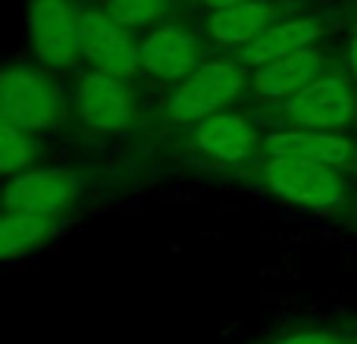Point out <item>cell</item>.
Returning a JSON list of instances; mask_svg holds the SVG:
<instances>
[{
  "mask_svg": "<svg viewBox=\"0 0 357 344\" xmlns=\"http://www.w3.org/2000/svg\"><path fill=\"white\" fill-rule=\"evenodd\" d=\"M264 182L276 197L310 210H333L345 201V182L333 166L273 157L264 166Z\"/></svg>",
  "mask_w": 357,
  "mask_h": 344,
  "instance_id": "6da1fadb",
  "label": "cell"
},
{
  "mask_svg": "<svg viewBox=\"0 0 357 344\" xmlns=\"http://www.w3.org/2000/svg\"><path fill=\"white\" fill-rule=\"evenodd\" d=\"M245 88V72L232 63H204L169 97V116L176 123H201L216 116L229 100H235Z\"/></svg>",
  "mask_w": 357,
  "mask_h": 344,
  "instance_id": "7a4b0ae2",
  "label": "cell"
},
{
  "mask_svg": "<svg viewBox=\"0 0 357 344\" xmlns=\"http://www.w3.org/2000/svg\"><path fill=\"white\" fill-rule=\"evenodd\" d=\"M0 113L3 123H13L25 132L54 129L63 119V100L60 91L38 72L10 69L0 79Z\"/></svg>",
  "mask_w": 357,
  "mask_h": 344,
  "instance_id": "3957f363",
  "label": "cell"
},
{
  "mask_svg": "<svg viewBox=\"0 0 357 344\" xmlns=\"http://www.w3.org/2000/svg\"><path fill=\"white\" fill-rule=\"evenodd\" d=\"M79 19L66 0H35L29 10V35L38 60L50 69H69L82 54Z\"/></svg>",
  "mask_w": 357,
  "mask_h": 344,
  "instance_id": "277c9868",
  "label": "cell"
},
{
  "mask_svg": "<svg viewBox=\"0 0 357 344\" xmlns=\"http://www.w3.org/2000/svg\"><path fill=\"white\" fill-rule=\"evenodd\" d=\"M79 44L82 56L98 66V72L116 75H135L142 69V47L129 41L126 25H119L113 16L104 13H82L79 19Z\"/></svg>",
  "mask_w": 357,
  "mask_h": 344,
  "instance_id": "5b68a950",
  "label": "cell"
},
{
  "mask_svg": "<svg viewBox=\"0 0 357 344\" xmlns=\"http://www.w3.org/2000/svg\"><path fill=\"white\" fill-rule=\"evenodd\" d=\"M75 175L69 169H31L19 172L3 188L6 213H31L54 219L75 197Z\"/></svg>",
  "mask_w": 357,
  "mask_h": 344,
  "instance_id": "8992f818",
  "label": "cell"
},
{
  "mask_svg": "<svg viewBox=\"0 0 357 344\" xmlns=\"http://www.w3.org/2000/svg\"><path fill=\"white\" fill-rule=\"evenodd\" d=\"M285 113L289 119L310 129H339L354 116V91L339 75H326V79L320 75L285 100Z\"/></svg>",
  "mask_w": 357,
  "mask_h": 344,
  "instance_id": "52a82bcc",
  "label": "cell"
},
{
  "mask_svg": "<svg viewBox=\"0 0 357 344\" xmlns=\"http://www.w3.org/2000/svg\"><path fill=\"white\" fill-rule=\"evenodd\" d=\"M75 104H79V116L98 132H123L132 123V91L116 75H85Z\"/></svg>",
  "mask_w": 357,
  "mask_h": 344,
  "instance_id": "ba28073f",
  "label": "cell"
},
{
  "mask_svg": "<svg viewBox=\"0 0 357 344\" xmlns=\"http://www.w3.org/2000/svg\"><path fill=\"white\" fill-rule=\"evenodd\" d=\"M195 144L201 154L220 163H245L257 150V132L245 116L235 113H216L197 123Z\"/></svg>",
  "mask_w": 357,
  "mask_h": 344,
  "instance_id": "9c48e42d",
  "label": "cell"
},
{
  "mask_svg": "<svg viewBox=\"0 0 357 344\" xmlns=\"http://www.w3.org/2000/svg\"><path fill=\"white\" fill-rule=\"evenodd\" d=\"M273 157L301 163H320V166H348L354 160V148L348 138L326 135V132H276L264 141Z\"/></svg>",
  "mask_w": 357,
  "mask_h": 344,
  "instance_id": "30bf717a",
  "label": "cell"
},
{
  "mask_svg": "<svg viewBox=\"0 0 357 344\" xmlns=\"http://www.w3.org/2000/svg\"><path fill=\"white\" fill-rule=\"evenodd\" d=\"M320 66L323 60L314 47L295 50V54L279 56V60L260 66L257 75H254V91L264 100H289L291 94H298L314 79H320Z\"/></svg>",
  "mask_w": 357,
  "mask_h": 344,
  "instance_id": "8fae6325",
  "label": "cell"
},
{
  "mask_svg": "<svg viewBox=\"0 0 357 344\" xmlns=\"http://www.w3.org/2000/svg\"><path fill=\"white\" fill-rule=\"evenodd\" d=\"M197 47L195 38L182 29H157L142 44V69L157 79H182L195 72Z\"/></svg>",
  "mask_w": 357,
  "mask_h": 344,
  "instance_id": "7c38bea8",
  "label": "cell"
},
{
  "mask_svg": "<svg viewBox=\"0 0 357 344\" xmlns=\"http://www.w3.org/2000/svg\"><path fill=\"white\" fill-rule=\"evenodd\" d=\"M320 38V25L310 19H291V22H279V25H266L257 38L241 47V63L245 66H266V63L289 56L295 50H304Z\"/></svg>",
  "mask_w": 357,
  "mask_h": 344,
  "instance_id": "4fadbf2b",
  "label": "cell"
},
{
  "mask_svg": "<svg viewBox=\"0 0 357 344\" xmlns=\"http://www.w3.org/2000/svg\"><path fill=\"white\" fill-rule=\"evenodd\" d=\"M270 3L264 0H241L232 6H220L210 16V35L220 44H248L266 29Z\"/></svg>",
  "mask_w": 357,
  "mask_h": 344,
  "instance_id": "5bb4252c",
  "label": "cell"
},
{
  "mask_svg": "<svg viewBox=\"0 0 357 344\" xmlns=\"http://www.w3.org/2000/svg\"><path fill=\"white\" fill-rule=\"evenodd\" d=\"M50 235V219L31 213H6L0 219V257L13 260L22 257L25 251H31L35 244H41Z\"/></svg>",
  "mask_w": 357,
  "mask_h": 344,
  "instance_id": "9a60e30c",
  "label": "cell"
},
{
  "mask_svg": "<svg viewBox=\"0 0 357 344\" xmlns=\"http://www.w3.org/2000/svg\"><path fill=\"white\" fill-rule=\"evenodd\" d=\"M35 154L38 148L29 138V132L13 123L0 125V169H3V175H19L25 166H31Z\"/></svg>",
  "mask_w": 357,
  "mask_h": 344,
  "instance_id": "2e32d148",
  "label": "cell"
},
{
  "mask_svg": "<svg viewBox=\"0 0 357 344\" xmlns=\"http://www.w3.org/2000/svg\"><path fill=\"white\" fill-rule=\"evenodd\" d=\"M167 0H110V16L119 25H148L160 16Z\"/></svg>",
  "mask_w": 357,
  "mask_h": 344,
  "instance_id": "e0dca14e",
  "label": "cell"
},
{
  "mask_svg": "<svg viewBox=\"0 0 357 344\" xmlns=\"http://www.w3.org/2000/svg\"><path fill=\"white\" fill-rule=\"evenodd\" d=\"M276 344H339L333 335H323V332H304V335H289V338L276 341Z\"/></svg>",
  "mask_w": 357,
  "mask_h": 344,
  "instance_id": "ac0fdd59",
  "label": "cell"
},
{
  "mask_svg": "<svg viewBox=\"0 0 357 344\" xmlns=\"http://www.w3.org/2000/svg\"><path fill=\"white\" fill-rule=\"evenodd\" d=\"M348 63H351V69L357 75V38H351V44H348Z\"/></svg>",
  "mask_w": 357,
  "mask_h": 344,
  "instance_id": "d6986e66",
  "label": "cell"
},
{
  "mask_svg": "<svg viewBox=\"0 0 357 344\" xmlns=\"http://www.w3.org/2000/svg\"><path fill=\"white\" fill-rule=\"evenodd\" d=\"M207 3H213L220 10V6H232V3H241V0H207Z\"/></svg>",
  "mask_w": 357,
  "mask_h": 344,
  "instance_id": "ffe728a7",
  "label": "cell"
}]
</instances>
